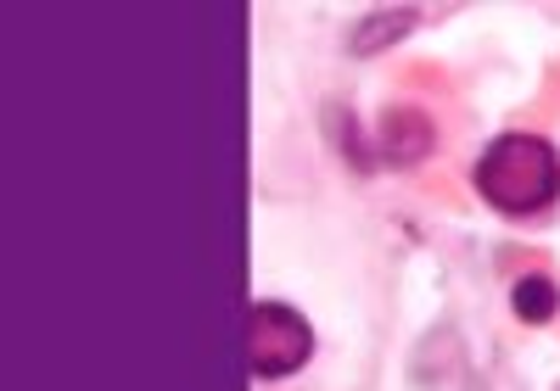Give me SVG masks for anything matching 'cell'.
I'll use <instances>...</instances> for the list:
<instances>
[{
	"label": "cell",
	"mask_w": 560,
	"mask_h": 391,
	"mask_svg": "<svg viewBox=\"0 0 560 391\" xmlns=\"http://www.w3.org/2000/svg\"><path fill=\"white\" fill-rule=\"evenodd\" d=\"M510 313H516L522 324H549V319L560 313V291H555V280H549V274H527V280H516V285H510Z\"/></svg>",
	"instance_id": "5"
},
{
	"label": "cell",
	"mask_w": 560,
	"mask_h": 391,
	"mask_svg": "<svg viewBox=\"0 0 560 391\" xmlns=\"http://www.w3.org/2000/svg\"><path fill=\"white\" fill-rule=\"evenodd\" d=\"M247 358L258 380H287L314 358V324L287 303H253L247 313Z\"/></svg>",
	"instance_id": "2"
},
{
	"label": "cell",
	"mask_w": 560,
	"mask_h": 391,
	"mask_svg": "<svg viewBox=\"0 0 560 391\" xmlns=\"http://www.w3.org/2000/svg\"><path fill=\"white\" fill-rule=\"evenodd\" d=\"M438 152V123L420 107H387L376 129V163L387 168H420Z\"/></svg>",
	"instance_id": "3"
},
{
	"label": "cell",
	"mask_w": 560,
	"mask_h": 391,
	"mask_svg": "<svg viewBox=\"0 0 560 391\" xmlns=\"http://www.w3.org/2000/svg\"><path fill=\"white\" fill-rule=\"evenodd\" d=\"M477 196L504 218H533L560 202V152L544 134H499L477 157Z\"/></svg>",
	"instance_id": "1"
},
{
	"label": "cell",
	"mask_w": 560,
	"mask_h": 391,
	"mask_svg": "<svg viewBox=\"0 0 560 391\" xmlns=\"http://www.w3.org/2000/svg\"><path fill=\"white\" fill-rule=\"evenodd\" d=\"M420 28V7H376L348 28V57H382Z\"/></svg>",
	"instance_id": "4"
}]
</instances>
